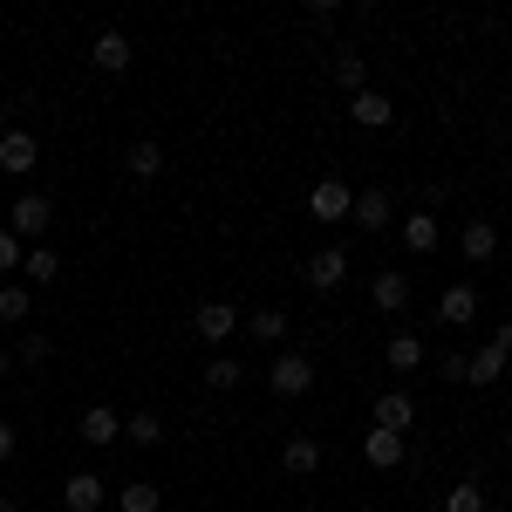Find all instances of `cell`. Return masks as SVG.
Wrapping results in <instances>:
<instances>
[{"label": "cell", "mask_w": 512, "mask_h": 512, "mask_svg": "<svg viewBox=\"0 0 512 512\" xmlns=\"http://www.w3.org/2000/svg\"><path fill=\"white\" fill-rule=\"evenodd\" d=\"M48 226H55V198L48 192H21L14 205H7V233L21 239V246H41Z\"/></svg>", "instance_id": "6da1fadb"}, {"label": "cell", "mask_w": 512, "mask_h": 512, "mask_svg": "<svg viewBox=\"0 0 512 512\" xmlns=\"http://www.w3.org/2000/svg\"><path fill=\"white\" fill-rule=\"evenodd\" d=\"M192 335H198V342H205L212 355H219V349H226V342L239 335V308H233V301H205V308L192 315Z\"/></svg>", "instance_id": "7a4b0ae2"}, {"label": "cell", "mask_w": 512, "mask_h": 512, "mask_svg": "<svg viewBox=\"0 0 512 512\" xmlns=\"http://www.w3.org/2000/svg\"><path fill=\"white\" fill-rule=\"evenodd\" d=\"M267 383H274V396H308V390H315V355H301V349L274 355Z\"/></svg>", "instance_id": "3957f363"}, {"label": "cell", "mask_w": 512, "mask_h": 512, "mask_svg": "<svg viewBox=\"0 0 512 512\" xmlns=\"http://www.w3.org/2000/svg\"><path fill=\"white\" fill-rule=\"evenodd\" d=\"M35 164H41L35 130H0V171H7V178H28Z\"/></svg>", "instance_id": "277c9868"}, {"label": "cell", "mask_w": 512, "mask_h": 512, "mask_svg": "<svg viewBox=\"0 0 512 512\" xmlns=\"http://www.w3.org/2000/svg\"><path fill=\"white\" fill-rule=\"evenodd\" d=\"M437 321H444V328H472L478 321V287L472 280H451V287L437 294Z\"/></svg>", "instance_id": "5b68a950"}, {"label": "cell", "mask_w": 512, "mask_h": 512, "mask_svg": "<svg viewBox=\"0 0 512 512\" xmlns=\"http://www.w3.org/2000/svg\"><path fill=\"white\" fill-rule=\"evenodd\" d=\"M76 437H82V444H96V451H110V444L123 437V417L110 410V403H89L82 424H76Z\"/></svg>", "instance_id": "8992f818"}, {"label": "cell", "mask_w": 512, "mask_h": 512, "mask_svg": "<svg viewBox=\"0 0 512 512\" xmlns=\"http://www.w3.org/2000/svg\"><path fill=\"white\" fill-rule=\"evenodd\" d=\"M62 506L69 512H103L110 506V485L96 472H69V485H62Z\"/></svg>", "instance_id": "52a82bcc"}, {"label": "cell", "mask_w": 512, "mask_h": 512, "mask_svg": "<svg viewBox=\"0 0 512 512\" xmlns=\"http://www.w3.org/2000/svg\"><path fill=\"white\" fill-rule=\"evenodd\" d=\"M342 280H349V253H342V246H321L315 260H308V287H315V294H335Z\"/></svg>", "instance_id": "ba28073f"}, {"label": "cell", "mask_w": 512, "mask_h": 512, "mask_svg": "<svg viewBox=\"0 0 512 512\" xmlns=\"http://www.w3.org/2000/svg\"><path fill=\"white\" fill-rule=\"evenodd\" d=\"M369 301H376V315H403V308H410V274L383 267V274L369 280Z\"/></svg>", "instance_id": "9c48e42d"}, {"label": "cell", "mask_w": 512, "mask_h": 512, "mask_svg": "<svg viewBox=\"0 0 512 512\" xmlns=\"http://www.w3.org/2000/svg\"><path fill=\"white\" fill-rule=\"evenodd\" d=\"M239 335H253V342H287L294 335V321H287V308H253V315H239Z\"/></svg>", "instance_id": "30bf717a"}, {"label": "cell", "mask_w": 512, "mask_h": 512, "mask_svg": "<svg viewBox=\"0 0 512 512\" xmlns=\"http://www.w3.org/2000/svg\"><path fill=\"white\" fill-rule=\"evenodd\" d=\"M362 458H369L376 472H396V465L410 458V444H403L396 431H376V424H369V437H362Z\"/></svg>", "instance_id": "8fae6325"}, {"label": "cell", "mask_w": 512, "mask_h": 512, "mask_svg": "<svg viewBox=\"0 0 512 512\" xmlns=\"http://www.w3.org/2000/svg\"><path fill=\"white\" fill-rule=\"evenodd\" d=\"M390 219H396L390 192H355V205H349V226H362V233H383Z\"/></svg>", "instance_id": "7c38bea8"}, {"label": "cell", "mask_w": 512, "mask_h": 512, "mask_svg": "<svg viewBox=\"0 0 512 512\" xmlns=\"http://www.w3.org/2000/svg\"><path fill=\"white\" fill-rule=\"evenodd\" d=\"M89 62H96L103 76H123V69H130V35H117V28H103V35L89 41Z\"/></svg>", "instance_id": "4fadbf2b"}, {"label": "cell", "mask_w": 512, "mask_h": 512, "mask_svg": "<svg viewBox=\"0 0 512 512\" xmlns=\"http://www.w3.org/2000/svg\"><path fill=\"white\" fill-rule=\"evenodd\" d=\"M123 171H130L137 185H151V178H164V144H158V137H137V144L123 151Z\"/></svg>", "instance_id": "5bb4252c"}, {"label": "cell", "mask_w": 512, "mask_h": 512, "mask_svg": "<svg viewBox=\"0 0 512 512\" xmlns=\"http://www.w3.org/2000/svg\"><path fill=\"white\" fill-rule=\"evenodd\" d=\"M349 205H355V192L342 178H321L315 192H308V212H315V219H349Z\"/></svg>", "instance_id": "9a60e30c"}, {"label": "cell", "mask_w": 512, "mask_h": 512, "mask_svg": "<svg viewBox=\"0 0 512 512\" xmlns=\"http://www.w3.org/2000/svg\"><path fill=\"white\" fill-rule=\"evenodd\" d=\"M280 472L287 478L321 472V437H287V444H280Z\"/></svg>", "instance_id": "2e32d148"}, {"label": "cell", "mask_w": 512, "mask_h": 512, "mask_svg": "<svg viewBox=\"0 0 512 512\" xmlns=\"http://www.w3.org/2000/svg\"><path fill=\"white\" fill-rule=\"evenodd\" d=\"M410 424H417V403H410L403 390H383V396H376V431H396V437H403Z\"/></svg>", "instance_id": "e0dca14e"}, {"label": "cell", "mask_w": 512, "mask_h": 512, "mask_svg": "<svg viewBox=\"0 0 512 512\" xmlns=\"http://www.w3.org/2000/svg\"><path fill=\"white\" fill-rule=\"evenodd\" d=\"M349 117L362 123V130H390L396 103H390V96H383V89H362V96H349Z\"/></svg>", "instance_id": "ac0fdd59"}, {"label": "cell", "mask_w": 512, "mask_h": 512, "mask_svg": "<svg viewBox=\"0 0 512 512\" xmlns=\"http://www.w3.org/2000/svg\"><path fill=\"white\" fill-rule=\"evenodd\" d=\"M383 362H390L396 376H417V369H424V342H417L410 328H396L390 342H383Z\"/></svg>", "instance_id": "d6986e66"}, {"label": "cell", "mask_w": 512, "mask_h": 512, "mask_svg": "<svg viewBox=\"0 0 512 512\" xmlns=\"http://www.w3.org/2000/svg\"><path fill=\"white\" fill-rule=\"evenodd\" d=\"M458 253H465L472 267H485V260L499 253V226H492V219H472V226L458 233Z\"/></svg>", "instance_id": "ffe728a7"}, {"label": "cell", "mask_w": 512, "mask_h": 512, "mask_svg": "<svg viewBox=\"0 0 512 512\" xmlns=\"http://www.w3.org/2000/svg\"><path fill=\"white\" fill-rule=\"evenodd\" d=\"M328 76H335V89H349V96H362V89H369V55H355V48H342Z\"/></svg>", "instance_id": "44dd1931"}, {"label": "cell", "mask_w": 512, "mask_h": 512, "mask_svg": "<svg viewBox=\"0 0 512 512\" xmlns=\"http://www.w3.org/2000/svg\"><path fill=\"white\" fill-rule=\"evenodd\" d=\"M506 376V349L499 342H485L478 355H465V383H499Z\"/></svg>", "instance_id": "7402d4cb"}, {"label": "cell", "mask_w": 512, "mask_h": 512, "mask_svg": "<svg viewBox=\"0 0 512 512\" xmlns=\"http://www.w3.org/2000/svg\"><path fill=\"white\" fill-rule=\"evenodd\" d=\"M35 315V287L28 280H0V321H28Z\"/></svg>", "instance_id": "603a6c76"}, {"label": "cell", "mask_w": 512, "mask_h": 512, "mask_svg": "<svg viewBox=\"0 0 512 512\" xmlns=\"http://www.w3.org/2000/svg\"><path fill=\"white\" fill-rule=\"evenodd\" d=\"M403 246L410 253H437V212H410L403 219Z\"/></svg>", "instance_id": "cb8c5ba5"}, {"label": "cell", "mask_w": 512, "mask_h": 512, "mask_svg": "<svg viewBox=\"0 0 512 512\" xmlns=\"http://www.w3.org/2000/svg\"><path fill=\"white\" fill-rule=\"evenodd\" d=\"M21 274H28V287H55V280H62V260H55L48 246H28V260H21Z\"/></svg>", "instance_id": "d4e9b609"}, {"label": "cell", "mask_w": 512, "mask_h": 512, "mask_svg": "<svg viewBox=\"0 0 512 512\" xmlns=\"http://www.w3.org/2000/svg\"><path fill=\"white\" fill-rule=\"evenodd\" d=\"M117 506L123 512H164V492L151 485V478H130V485L117 492Z\"/></svg>", "instance_id": "484cf974"}, {"label": "cell", "mask_w": 512, "mask_h": 512, "mask_svg": "<svg viewBox=\"0 0 512 512\" xmlns=\"http://www.w3.org/2000/svg\"><path fill=\"white\" fill-rule=\"evenodd\" d=\"M198 383H212V390H233V383H246V369H239V355H212Z\"/></svg>", "instance_id": "4316f807"}, {"label": "cell", "mask_w": 512, "mask_h": 512, "mask_svg": "<svg viewBox=\"0 0 512 512\" xmlns=\"http://www.w3.org/2000/svg\"><path fill=\"white\" fill-rule=\"evenodd\" d=\"M123 437L151 451V444H164V424H158V417H151V410H137V417H123Z\"/></svg>", "instance_id": "83f0119b"}, {"label": "cell", "mask_w": 512, "mask_h": 512, "mask_svg": "<svg viewBox=\"0 0 512 512\" xmlns=\"http://www.w3.org/2000/svg\"><path fill=\"white\" fill-rule=\"evenodd\" d=\"M444 512H485V485H472V478L451 485V492H444Z\"/></svg>", "instance_id": "f1b7e54d"}, {"label": "cell", "mask_w": 512, "mask_h": 512, "mask_svg": "<svg viewBox=\"0 0 512 512\" xmlns=\"http://www.w3.org/2000/svg\"><path fill=\"white\" fill-rule=\"evenodd\" d=\"M14 362L41 369V362H48V335H41V328H28V335H21V349H14Z\"/></svg>", "instance_id": "f546056e"}, {"label": "cell", "mask_w": 512, "mask_h": 512, "mask_svg": "<svg viewBox=\"0 0 512 512\" xmlns=\"http://www.w3.org/2000/svg\"><path fill=\"white\" fill-rule=\"evenodd\" d=\"M21 260H28V246H21V239L0 226V274H21Z\"/></svg>", "instance_id": "4dcf8cb0"}, {"label": "cell", "mask_w": 512, "mask_h": 512, "mask_svg": "<svg viewBox=\"0 0 512 512\" xmlns=\"http://www.w3.org/2000/svg\"><path fill=\"white\" fill-rule=\"evenodd\" d=\"M14 444H21V437H14V424H7V417H0V465H7V458H14Z\"/></svg>", "instance_id": "1f68e13d"}, {"label": "cell", "mask_w": 512, "mask_h": 512, "mask_svg": "<svg viewBox=\"0 0 512 512\" xmlns=\"http://www.w3.org/2000/svg\"><path fill=\"white\" fill-rule=\"evenodd\" d=\"M492 342H499V349L512 355V321H499V328H492Z\"/></svg>", "instance_id": "d6a6232c"}, {"label": "cell", "mask_w": 512, "mask_h": 512, "mask_svg": "<svg viewBox=\"0 0 512 512\" xmlns=\"http://www.w3.org/2000/svg\"><path fill=\"white\" fill-rule=\"evenodd\" d=\"M7 369H14V355H0V383H7Z\"/></svg>", "instance_id": "836d02e7"}, {"label": "cell", "mask_w": 512, "mask_h": 512, "mask_svg": "<svg viewBox=\"0 0 512 512\" xmlns=\"http://www.w3.org/2000/svg\"><path fill=\"white\" fill-rule=\"evenodd\" d=\"M0 512H21V506H14V499H0Z\"/></svg>", "instance_id": "e575fe53"}]
</instances>
